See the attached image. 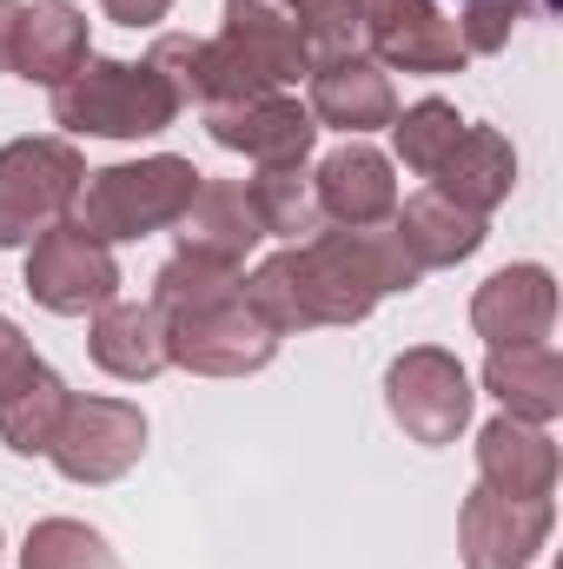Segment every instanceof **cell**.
I'll use <instances>...</instances> for the list:
<instances>
[{
  "mask_svg": "<svg viewBox=\"0 0 563 569\" xmlns=\"http://www.w3.org/2000/svg\"><path fill=\"white\" fill-rule=\"evenodd\" d=\"M358 40H372L378 67H405V73H464L471 67L457 20H444L437 0H358Z\"/></svg>",
  "mask_w": 563,
  "mask_h": 569,
  "instance_id": "10",
  "label": "cell"
},
{
  "mask_svg": "<svg viewBox=\"0 0 563 569\" xmlns=\"http://www.w3.org/2000/svg\"><path fill=\"white\" fill-rule=\"evenodd\" d=\"M33 371H40V358H33V345H27V331L0 318V405H7Z\"/></svg>",
  "mask_w": 563,
  "mask_h": 569,
  "instance_id": "28",
  "label": "cell"
},
{
  "mask_svg": "<svg viewBox=\"0 0 563 569\" xmlns=\"http://www.w3.org/2000/svg\"><path fill=\"white\" fill-rule=\"evenodd\" d=\"M87 60H93L87 53V20H80L73 0H33V7H20L7 73H20L33 87H67Z\"/></svg>",
  "mask_w": 563,
  "mask_h": 569,
  "instance_id": "17",
  "label": "cell"
},
{
  "mask_svg": "<svg viewBox=\"0 0 563 569\" xmlns=\"http://www.w3.org/2000/svg\"><path fill=\"white\" fill-rule=\"evenodd\" d=\"M544 543H551V497L524 503V497H497V490L477 483L457 510L464 569H531Z\"/></svg>",
  "mask_w": 563,
  "mask_h": 569,
  "instance_id": "11",
  "label": "cell"
},
{
  "mask_svg": "<svg viewBox=\"0 0 563 569\" xmlns=\"http://www.w3.org/2000/svg\"><path fill=\"white\" fill-rule=\"evenodd\" d=\"M87 351L107 378H127V385H146L166 371V325L152 305H100L93 311V331H87Z\"/></svg>",
  "mask_w": 563,
  "mask_h": 569,
  "instance_id": "22",
  "label": "cell"
},
{
  "mask_svg": "<svg viewBox=\"0 0 563 569\" xmlns=\"http://www.w3.org/2000/svg\"><path fill=\"white\" fill-rule=\"evenodd\" d=\"M20 569H120V557H113V543L93 523H80V517H40L27 530Z\"/></svg>",
  "mask_w": 563,
  "mask_h": 569,
  "instance_id": "25",
  "label": "cell"
},
{
  "mask_svg": "<svg viewBox=\"0 0 563 569\" xmlns=\"http://www.w3.org/2000/svg\"><path fill=\"white\" fill-rule=\"evenodd\" d=\"M424 272L405 259V246L378 226H325L298 246H285L279 259H266L246 298L259 305V318L273 331H312V325H358L372 318L378 298L412 291Z\"/></svg>",
  "mask_w": 563,
  "mask_h": 569,
  "instance_id": "1",
  "label": "cell"
},
{
  "mask_svg": "<svg viewBox=\"0 0 563 569\" xmlns=\"http://www.w3.org/2000/svg\"><path fill=\"white\" fill-rule=\"evenodd\" d=\"M100 7H107V20H120V27H152V20L172 13V0H100Z\"/></svg>",
  "mask_w": 563,
  "mask_h": 569,
  "instance_id": "29",
  "label": "cell"
},
{
  "mask_svg": "<svg viewBox=\"0 0 563 569\" xmlns=\"http://www.w3.org/2000/svg\"><path fill=\"white\" fill-rule=\"evenodd\" d=\"M484 385H491V398L504 405V418L551 425V418L563 411V358H557V345H551V338H537V345L491 351Z\"/></svg>",
  "mask_w": 563,
  "mask_h": 569,
  "instance_id": "21",
  "label": "cell"
},
{
  "mask_svg": "<svg viewBox=\"0 0 563 569\" xmlns=\"http://www.w3.org/2000/svg\"><path fill=\"white\" fill-rule=\"evenodd\" d=\"M392 239L405 246V259L418 272H437V266H464L484 246V219L464 212V206H451L444 192H412L392 212Z\"/></svg>",
  "mask_w": 563,
  "mask_h": 569,
  "instance_id": "20",
  "label": "cell"
},
{
  "mask_svg": "<svg viewBox=\"0 0 563 569\" xmlns=\"http://www.w3.org/2000/svg\"><path fill=\"white\" fill-rule=\"evenodd\" d=\"M13 20H20V0H0V73H7V53H13Z\"/></svg>",
  "mask_w": 563,
  "mask_h": 569,
  "instance_id": "30",
  "label": "cell"
},
{
  "mask_svg": "<svg viewBox=\"0 0 563 569\" xmlns=\"http://www.w3.org/2000/svg\"><path fill=\"white\" fill-rule=\"evenodd\" d=\"M27 291H33V305H47L60 318H87L120 298V266L100 239H87L73 219H60L27 252Z\"/></svg>",
  "mask_w": 563,
  "mask_h": 569,
  "instance_id": "8",
  "label": "cell"
},
{
  "mask_svg": "<svg viewBox=\"0 0 563 569\" xmlns=\"http://www.w3.org/2000/svg\"><path fill=\"white\" fill-rule=\"evenodd\" d=\"M471 325L491 351H511V345H537L551 338L557 325V279L544 266H504L477 284L471 298Z\"/></svg>",
  "mask_w": 563,
  "mask_h": 569,
  "instance_id": "13",
  "label": "cell"
},
{
  "mask_svg": "<svg viewBox=\"0 0 563 569\" xmlns=\"http://www.w3.org/2000/svg\"><path fill=\"white\" fill-rule=\"evenodd\" d=\"M437 186L431 192H444L451 206H464V212H497L504 199H511V186H517V152L511 140L497 133V127H464V140L451 146V159L431 172Z\"/></svg>",
  "mask_w": 563,
  "mask_h": 569,
  "instance_id": "19",
  "label": "cell"
},
{
  "mask_svg": "<svg viewBox=\"0 0 563 569\" xmlns=\"http://www.w3.org/2000/svg\"><path fill=\"white\" fill-rule=\"evenodd\" d=\"M206 133L226 146V152H246L259 172H285V166H305L312 159L318 120L298 100L266 93V100H239V107H206Z\"/></svg>",
  "mask_w": 563,
  "mask_h": 569,
  "instance_id": "12",
  "label": "cell"
},
{
  "mask_svg": "<svg viewBox=\"0 0 563 569\" xmlns=\"http://www.w3.org/2000/svg\"><path fill=\"white\" fill-rule=\"evenodd\" d=\"M87 159L73 140H13L0 146V246H27L60 226L80 199Z\"/></svg>",
  "mask_w": 563,
  "mask_h": 569,
  "instance_id": "6",
  "label": "cell"
},
{
  "mask_svg": "<svg viewBox=\"0 0 563 569\" xmlns=\"http://www.w3.org/2000/svg\"><path fill=\"white\" fill-rule=\"evenodd\" d=\"M146 305L166 325V365H186L199 378H246L279 358V331L259 318V305L246 298V279L226 266L179 252L159 266Z\"/></svg>",
  "mask_w": 563,
  "mask_h": 569,
  "instance_id": "2",
  "label": "cell"
},
{
  "mask_svg": "<svg viewBox=\"0 0 563 569\" xmlns=\"http://www.w3.org/2000/svg\"><path fill=\"white\" fill-rule=\"evenodd\" d=\"M213 47L226 67V107L285 93L312 73V47L285 0H226V33Z\"/></svg>",
  "mask_w": 563,
  "mask_h": 569,
  "instance_id": "5",
  "label": "cell"
},
{
  "mask_svg": "<svg viewBox=\"0 0 563 569\" xmlns=\"http://www.w3.org/2000/svg\"><path fill=\"white\" fill-rule=\"evenodd\" d=\"M318 127H338V133H378V127H392V113H398V93H392V80H385V67L378 60H365V53H338V60H318L312 67V107H305Z\"/></svg>",
  "mask_w": 563,
  "mask_h": 569,
  "instance_id": "16",
  "label": "cell"
},
{
  "mask_svg": "<svg viewBox=\"0 0 563 569\" xmlns=\"http://www.w3.org/2000/svg\"><path fill=\"white\" fill-rule=\"evenodd\" d=\"M392 140H398V159L412 166V172H437L444 159H451V146L464 140V120H457V107L451 100H418V107H405V113H392Z\"/></svg>",
  "mask_w": 563,
  "mask_h": 569,
  "instance_id": "26",
  "label": "cell"
},
{
  "mask_svg": "<svg viewBox=\"0 0 563 569\" xmlns=\"http://www.w3.org/2000/svg\"><path fill=\"white\" fill-rule=\"evenodd\" d=\"M457 7H517V13H557L563 0H457Z\"/></svg>",
  "mask_w": 563,
  "mask_h": 569,
  "instance_id": "31",
  "label": "cell"
},
{
  "mask_svg": "<svg viewBox=\"0 0 563 569\" xmlns=\"http://www.w3.org/2000/svg\"><path fill=\"white\" fill-rule=\"evenodd\" d=\"M199 166L179 159V152H159L140 166H100L80 179V199H73V226L100 246L113 239H146V232H166L179 226V212L192 206L199 192Z\"/></svg>",
  "mask_w": 563,
  "mask_h": 569,
  "instance_id": "3",
  "label": "cell"
},
{
  "mask_svg": "<svg viewBox=\"0 0 563 569\" xmlns=\"http://www.w3.org/2000/svg\"><path fill=\"white\" fill-rule=\"evenodd\" d=\"M477 477L497 497H524L544 503L557 490V443L524 418H491L477 430Z\"/></svg>",
  "mask_w": 563,
  "mask_h": 569,
  "instance_id": "18",
  "label": "cell"
},
{
  "mask_svg": "<svg viewBox=\"0 0 563 569\" xmlns=\"http://www.w3.org/2000/svg\"><path fill=\"white\" fill-rule=\"evenodd\" d=\"M179 120V93L134 60H87L67 87H53V127L93 140H152Z\"/></svg>",
  "mask_w": 563,
  "mask_h": 569,
  "instance_id": "4",
  "label": "cell"
},
{
  "mask_svg": "<svg viewBox=\"0 0 563 569\" xmlns=\"http://www.w3.org/2000/svg\"><path fill=\"white\" fill-rule=\"evenodd\" d=\"M312 192H318L325 226H385L398 212L392 159L365 140H345L338 152H325V166L312 172Z\"/></svg>",
  "mask_w": 563,
  "mask_h": 569,
  "instance_id": "14",
  "label": "cell"
},
{
  "mask_svg": "<svg viewBox=\"0 0 563 569\" xmlns=\"http://www.w3.org/2000/svg\"><path fill=\"white\" fill-rule=\"evenodd\" d=\"M305 47H312V67L318 60H338V53H358V0H285Z\"/></svg>",
  "mask_w": 563,
  "mask_h": 569,
  "instance_id": "27",
  "label": "cell"
},
{
  "mask_svg": "<svg viewBox=\"0 0 563 569\" xmlns=\"http://www.w3.org/2000/svg\"><path fill=\"white\" fill-rule=\"evenodd\" d=\"M67 385L40 365L7 405H0V443L7 450H20V457H47V443H53V430H60V418H67Z\"/></svg>",
  "mask_w": 563,
  "mask_h": 569,
  "instance_id": "23",
  "label": "cell"
},
{
  "mask_svg": "<svg viewBox=\"0 0 563 569\" xmlns=\"http://www.w3.org/2000/svg\"><path fill=\"white\" fill-rule=\"evenodd\" d=\"M146 418L127 398H67V418L53 430L47 457L67 483H113L140 463Z\"/></svg>",
  "mask_w": 563,
  "mask_h": 569,
  "instance_id": "7",
  "label": "cell"
},
{
  "mask_svg": "<svg viewBox=\"0 0 563 569\" xmlns=\"http://www.w3.org/2000/svg\"><path fill=\"white\" fill-rule=\"evenodd\" d=\"M246 199H253V212H259V226L266 232H279V239H312V232H325V212H318V192H312V179H305V166H285V172H259L253 186H246Z\"/></svg>",
  "mask_w": 563,
  "mask_h": 569,
  "instance_id": "24",
  "label": "cell"
},
{
  "mask_svg": "<svg viewBox=\"0 0 563 569\" xmlns=\"http://www.w3.org/2000/svg\"><path fill=\"white\" fill-rule=\"evenodd\" d=\"M259 239H266V226H259V212H253L246 186H239V179H199L192 206L179 212V252H186V259H206V266L239 272V266H246V252H253Z\"/></svg>",
  "mask_w": 563,
  "mask_h": 569,
  "instance_id": "15",
  "label": "cell"
},
{
  "mask_svg": "<svg viewBox=\"0 0 563 569\" xmlns=\"http://www.w3.org/2000/svg\"><path fill=\"white\" fill-rule=\"evenodd\" d=\"M471 398H477L471 371L451 351H437V345H412L385 371V405L405 425V437H418V443H451L471 425Z\"/></svg>",
  "mask_w": 563,
  "mask_h": 569,
  "instance_id": "9",
  "label": "cell"
}]
</instances>
